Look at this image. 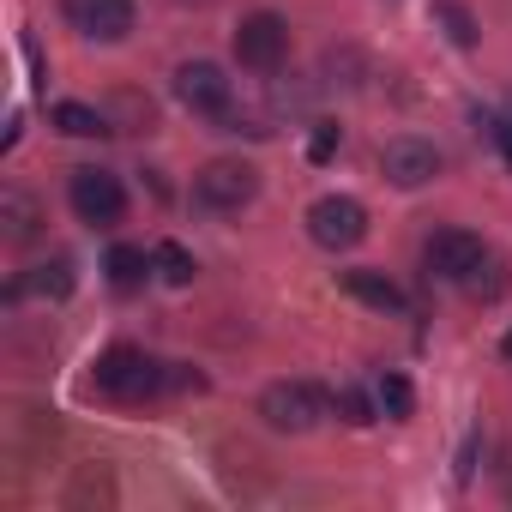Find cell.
Instances as JSON below:
<instances>
[{
	"mask_svg": "<svg viewBox=\"0 0 512 512\" xmlns=\"http://www.w3.org/2000/svg\"><path fill=\"white\" fill-rule=\"evenodd\" d=\"M151 260H157V278H163V284H175V290H181V284H193V272H199V266H193V253H187L181 241H163Z\"/></svg>",
	"mask_w": 512,
	"mask_h": 512,
	"instance_id": "5bb4252c",
	"label": "cell"
},
{
	"mask_svg": "<svg viewBox=\"0 0 512 512\" xmlns=\"http://www.w3.org/2000/svg\"><path fill=\"white\" fill-rule=\"evenodd\" d=\"M73 211L85 217V223H97V229H115L121 223V211H127V193H121V181L109 175V169H97V163H85V169H73Z\"/></svg>",
	"mask_w": 512,
	"mask_h": 512,
	"instance_id": "52a82bcc",
	"label": "cell"
},
{
	"mask_svg": "<svg viewBox=\"0 0 512 512\" xmlns=\"http://www.w3.org/2000/svg\"><path fill=\"white\" fill-rule=\"evenodd\" d=\"M344 290H350L356 302L380 308V314H398V308H404V290H398L392 278H380V272H344Z\"/></svg>",
	"mask_w": 512,
	"mask_h": 512,
	"instance_id": "8fae6325",
	"label": "cell"
},
{
	"mask_svg": "<svg viewBox=\"0 0 512 512\" xmlns=\"http://www.w3.org/2000/svg\"><path fill=\"white\" fill-rule=\"evenodd\" d=\"M175 97L193 109V115H229V79H223V67H211V61H187L181 73H175Z\"/></svg>",
	"mask_w": 512,
	"mask_h": 512,
	"instance_id": "9c48e42d",
	"label": "cell"
},
{
	"mask_svg": "<svg viewBox=\"0 0 512 512\" xmlns=\"http://www.w3.org/2000/svg\"><path fill=\"white\" fill-rule=\"evenodd\" d=\"M434 19L446 25V37H452L458 49H476V25H470V13L458 7V0H434Z\"/></svg>",
	"mask_w": 512,
	"mask_h": 512,
	"instance_id": "e0dca14e",
	"label": "cell"
},
{
	"mask_svg": "<svg viewBox=\"0 0 512 512\" xmlns=\"http://www.w3.org/2000/svg\"><path fill=\"white\" fill-rule=\"evenodd\" d=\"M332 151H338V127H320V133H314V145H308V157H314V163H326Z\"/></svg>",
	"mask_w": 512,
	"mask_h": 512,
	"instance_id": "44dd1931",
	"label": "cell"
},
{
	"mask_svg": "<svg viewBox=\"0 0 512 512\" xmlns=\"http://www.w3.org/2000/svg\"><path fill=\"white\" fill-rule=\"evenodd\" d=\"M464 290H470L476 302H494V296L506 290V266H500V260H482V266L464 278Z\"/></svg>",
	"mask_w": 512,
	"mask_h": 512,
	"instance_id": "d6986e66",
	"label": "cell"
},
{
	"mask_svg": "<svg viewBox=\"0 0 512 512\" xmlns=\"http://www.w3.org/2000/svg\"><path fill=\"white\" fill-rule=\"evenodd\" d=\"M284 55H290V25L278 13H247L235 25V61L247 73H278Z\"/></svg>",
	"mask_w": 512,
	"mask_h": 512,
	"instance_id": "3957f363",
	"label": "cell"
},
{
	"mask_svg": "<svg viewBox=\"0 0 512 512\" xmlns=\"http://www.w3.org/2000/svg\"><path fill=\"white\" fill-rule=\"evenodd\" d=\"M500 350H506V356H512V332H506V344H500Z\"/></svg>",
	"mask_w": 512,
	"mask_h": 512,
	"instance_id": "cb8c5ba5",
	"label": "cell"
},
{
	"mask_svg": "<svg viewBox=\"0 0 512 512\" xmlns=\"http://www.w3.org/2000/svg\"><path fill=\"white\" fill-rule=\"evenodd\" d=\"M494 145L506 151V163H512V121H494Z\"/></svg>",
	"mask_w": 512,
	"mask_h": 512,
	"instance_id": "603a6c76",
	"label": "cell"
},
{
	"mask_svg": "<svg viewBox=\"0 0 512 512\" xmlns=\"http://www.w3.org/2000/svg\"><path fill=\"white\" fill-rule=\"evenodd\" d=\"M253 193H260V169L253 163H235V157H217L193 175V199L205 211H241Z\"/></svg>",
	"mask_w": 512,
	"mask_h": 512,
	"instance_id": "277c9868",
	"label": "cell"
},
{
	"mask_svg": "<svg viewBox=\"0 0 512 512\" xmlns=\"http://www.w3.org/2000/svg\"><path fill=\"white\" fill-rule=\"evenodd\" d=\"M151 266H157V260H145V247H115V253H109V284H115V290H139Z\"/></svg>",
	"mask_w": 512,
	"mask_h": 512,
	"instance_id": "7c38bea8",
	"label": "cell"
},
{
	"mask_svg": "<svg viewBox=\"0 0 512 512\" xmlns=\"http://www.w3.org/2000/svg\"><path fill=\"white\" fill-rule=\"evenodd\" d=\"M482 260H488V247H482V235H470V229H440V235H428V247H422V266H428V278H440V284H464Z\"/></svg>",
	"mask_w": 512,
	"mask_h": 512,
	"instance_id": "8992f818",
	"label": "cell"
},
{
	"mask_svg": "<svg viewBox=\"0 0 512 512\" xmlns=\"http://www.w3.org/2000/svg\"><path fill=\"white\" fill-rule=\"evenodd\" d=\"M163 362H151L145 350H133V344H115V350H103L97 356V392L109 398V404H145V398H157L163 392Z\"/></svg>",
	"mask_w": 512,
	"mask_h": 512,
	"instance_id": "6da1fadb",
	"label": "cell"
},
{
	"mask_svg": "<svg viewBox=\"0 0 512 512\" xmlns=\"http://www.w3.org/2000/svg\"><path fill=\"white\" fill-rule=\"evenodd\" d=\"M61 13L91 43H121L133 31V0H61Z\"/></svg>",
	"mask_w": 512,
	"mask_h": 512,
	"instance_id": "ba28073f",
	"label": "cell"
},
{
	"mask_svg": "<svg viewBox=\"0 0 512 512\" xmlns=\"http://www.w3.org/2000/svg\"><path fill=\"white\" fill-rule=\"evenodd\" d=\"M55 127H61L67 139H97V133H109V121H103L97 109H85V103H55Z\"/></svg>",
	"mask_w": 512,
	"mask_h": 512,
	"instance_id": "4fadbf2b",
	"label": "cell"
},
{
	"mask_svg": "<svg viewBox=\"0 0 512 512\" xmlns=\"http://www.w3.org/2000/svg\"><path fill=\"white\" fill-rule=\"evenodd\" d=\"M374 398H380V410H386L392 422H404V416L416 410V392H410V380H404V374H380Z\"/></svg>",
	"mask_w": 512,
	"mask_h": 512,
	"instance_id": "2e32d148",
	"label": "cell"
},
{
	"mask_svg": "<svg viewBox=\"0 0 512 512\" xmlns=\"http://www.w3.org/2000/svg\"><path fill=\"white\" fill-rule=\"evenodd\" d=\"M25 290H37V296H49V302L73 296V260H49V266H31V284H25Z\"/></svg>",
	"mask_w": 512,
	"mask_h": 512,
	"instance_id": "9a60e30c",
	"label": "cell"
},
{
	"mask_svg": "<svg viewBox=\"0 0 512 512\" xmlns=\"http://www.w3.org/2000/svg\"><path fill=\"white\" fill-rule=\"evenodd\" d=\"M380 169H386V181L392 187H428L434 175H440V151L428 145V139H392L386 151H380Z\"/></svg>",
	"mask_w": 512,
	"mask_h": 512,
	"instance_id": "30bf717a",
	"label": "cell"
},
{
	"mask_svg": "<svg viewBox=\"0 0 512 512\" xmlns=\"http://www.w3.org/2000/svg\"><path fill=\"white\" fill-rule=\"evenodd\" d=\"M0 217H7V235H19V241L37 229V205L25 193H0Z\"/></svg>",
	"mask_w": 512,
	"mask_h": 512,
	"instance_id": "ac0fdd59",
	"label": "cell"
},
{
	"mask_svg": "<svg viewBox=\"0 0 512 512\" xmlns=\"http://www.w3.org/2000/svg\"><path fill=\"white\" fill-rule=\"evenodd\" d=\"M260 416H266V428H278V434H308V428L326 416V392L308 386V380H278V386L260 392Z\"/></svg>",
	"mask_w": 512,
	"mask_h": 512,
	"instance_id": "7a4b0ae2",
	"label": "cell"
},
{
	"mask_svg": "<svg viewBox=\"0 0 512 512\" xmlns=\"http://www.w3.org/2000/svg\"><path fill=\"white\" fill-rule=\"evenodd\" d=\"M308 235H314L320 247H332V253L356 247V241L368 235V211H362V199H350V193H326V199H314V205H308Z\"/></svg>",
	"mask_w": 512,
	"mask_h": 512,
	"instance_id": "5b68a950",
	"label": "cell"
},
{
	"mask_svg": "<svg viewBox=\"0 0 512 512\" xmlns=\"http://www.w3.org/2000/svg\"><path fill=\"white\" fill-rule=\"evenodd\" d=\"M470 470H476V434H470L464 452H458V482H470Z\"/></svg>",
	"mask_w": 512,
	"mask_h": 512,
	"instance_id": "7402d4cb",
	"label": "cell"
},
{
	"mask_svg": "<svg viewBox=\"0 0 512 512\" xmlns=\"http://www.w3.org/2000/svg\"><path fill=\"white\" fill-rule=\"evenodd\" d=\"M374 404H380V398H368V392H356V386L338 392V416H344L350 428H368V422H374Z\"/></svg>",
	"mask_w": 512,
	"mask_h": 512,
	"instance_id": "ffe728a7",
	"label": "cell"
}]
</instances>
